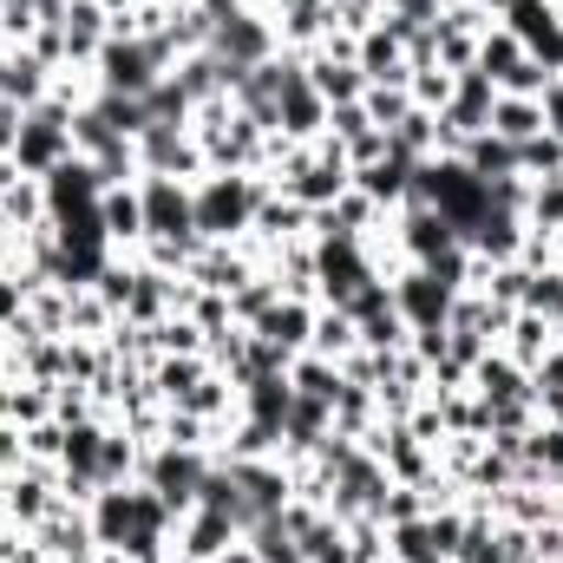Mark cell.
<instances>
[{
    "instance_id": "ee69618b",
    "label": "cell",
    "mask_w": 563,
    "mask_h": 563,
    "mask_svg": "<svg viewBox=\"0 0 563 563\" xmlns=\"http://www.w3.org/2000/svg\"><path fill=\"white\" fill-rule=\"evenodd\" d=\"M20 439H26V459H40V465H59V445H66V426H59V420H40V426H26Z\"/></svg>"
},
{
    "instance_id": "e0dca14e",
    "label": "cell",
    "mask_w": 563,
    "mask_h": 563,
    "mask_svg": "<svg viewBox=\"0 0 563 563\" xmlns=\"http://www.w3.org/2000/svg\"><path fill=\"white\" fill-rule=\"evenodd\" d=\"M308 59V86L328 99V106H354L361 92H367V73L354 66V59H334L328 46H314V53H301Z\"/></svg>"
},
{
    "instance_id": "277c9868",
    "label": "cell",
    "mask_w": 563,
    "mask_h": 563,
    "mask_svg": "<svg viewBox=\"0 0 563 563\" xmlns=\"http://www.w3.org/2000/svg\"><path fill=\"white\" fill-rule=\"evenodd\" d=\"M217 452H190V445H144V465H139V485H151L177 518L197 505L203 492V472H210Z\"/></svg>"
},
{
    "instance_id": "2e32d148",
    "label": "cell",
    "mask_w": 563,
    "mask_h": 563,
    "mask_svg": "<svg viewBox=\"0 0 563 563\" xmlns=\"http://www.w3.org/2000/svg\"><path fill=\"white\" fill-rule=\"evenodd\" d=\"M99 223H106V243H112L119 256H139V243H144V203H139V184H112V190L99 197Z\"/></svg>"
},
{
    "instance_id": "603a6c76",
    "label": "cell",
    "mask_w": 563,
    "mask_h": 563,
    "mask_svg": "<svg viewBox=\"0 0 563 563\" xmlns=\"http://www.w3.org/2000/svg\"><path fill=\"white\" fill-rule=\"evenodd\" d=\"M354 347H361L354 314H347V308H321V301H314V341H308V354H321V361H347Z\"/></svg>"
},
{
    "instance_id": "52a82bcc",
    "label": "cell",
    "mask_w": 563,
    "mask_h": 563,
    "mask_svg": "<svg viewBox=\"0 0 563 563\" xmlns=\"http://www.w3.org/2000/svg\"><path fill=\"white\" fill-rule=\"evenodd\" d=\"M139 170L144 177H184V184H197L210 164H203V144L190 139V125H144L139 139Z\"/></svg>"
},
{
    "instance_id": "7dc6e473",
    "label": "cell",
    "mask_w": 563,
    "mask_h": 563,
    "mask_svg": "<svg viewBox=\"0 0 563 563\" xmlns=\"http://www.w3.org/2000/svg\"><path fill=\"white\" fill-rule=\"evenodd\" d=\"M538 106H544V132L563 144V73L551 79V86H544V99H538Z\"/></svg>"
},
{
    "instance_id": "f6af8a7d",
    "label": "cell",
    "mask_w": 563,
    "mask_h": 563,
    "mask_svg": "<svg viewBox=\"0 0 563 563\" xmlns=\"http://www.w3.org/2000/svg\"><path fill=\"white\" fill-rule=\"evenodd\" d=\"M26 314V276H0V328H13Z\"/></svg>"
},
{
    "instance_id": "4fadbf2b",
    "label": "cell",
    "mask_w": 563,
    "mask_h": 563,
    "mask_svg": "<svg viewBox=\"0 0 563 563\" xmlns=\"http://www.w3.org/2000/svg\"><path fill=\"white\" fill-rule=\"evenodd\" d=\"M354 190H361V197H374V203H380V210L394 217L400 203H413V157L387 151V157L361 164V170H354Z\"/></svg>"
},
{
    "instance_id": "9c48e42d",
    "label": "cell",
    "mask_w": 563,
    "mask_h": 563,
    "mask_svg": "<svg viewBox=\"0 0 563 563\" xmlns=\"http://www.w3.org/2000/svg\"><path fill=\"white\" fill-rule=\"evenodd\" d=\"M387 282H394V308L407 314V328H445V321H452L459 288H445L432 269H420V263H400Z\"/></svg>"
},
{
    "instance_id": "7a4b0ae2",
    "label": "cell",
    "mask_w": 563,
    "mask_h": 563,
    "mask_svg": "<svg viewBox=\"0 0 563 563\" xmlns=\"http://www.w3.org/2000/svg\"><path fill=\"white\" fill-rule=\"evenodd\" d=\"M73 112L79 106H66V99H40V106L20 112V139H13L20 177H46L53 164L73 157Z\"/></svg>"
},
{
    "instance_id": "74e56055",
    "label": "cell",
    "mask_w": 563,
    "mask_h": 563,
    "mask_svg": "<svg viewBox=\"0 0 563 563\" xmlns=\"http://www.w3.org/2000/svg\"><path fill=\"white\" fill-rule=\"evenodd\" d=\"M525 308L544 314V321L563 334V269H531V282H525Z\"/></svg>"
},
{
    "instance_id": "f5cc1de1",
    "label": "cell",
    "mask_w": 563,
    "mask_h": 563,
    "mask_svg": "<svg viewBox=\"0 0 563 563\" xmlns=\"http://www.w3.org/2000/svg\"><path fill=\"white\" fill-rule=\"evenodd\" d=\"M380 563H394V558H380Z\"/></svg>"
},
{
    "instance_id": "d6986e66",
    "label": "cell",
    "mask_w": 563,
    "mask_h": 563,
    "mask_svg": "<svg viewBox=\"0 0 563 563\" xmlns=\"http://www.w3.org/2000/svg\"><path fill=\"white\" fill-rule=\"evenodd\" d=\"M256 334H263V341H276L288 361H295V354H308V341H314V301H295V295H282L276 308L256 321Z\"/></svg>"
},
{
    "instance_id": "ac0fdd59",
    "label": "cell",
    "mask_w": 563,
    "mask_h": 563,
    "mask_svg": "<svg viewBox=\"0 0 563 563\" xmlns=\"http://www.w3.org/2000/svg\"><path fill=\"white\" fill-rule=\"evenodd\" d=\"M525 217H511V210H485V223L465 236V250L478 256V263H518L525 256Z\"/></svg>"
},
{
    "instance_id": "6da1fadb",
    "label": "cell",
    "mask_w": 563,
    "mask_h": 563,
    "mask_svg": "<svg viewBox=\"0 0 563 563\" xmlns=\"http://www.w3.org/2000/svg\"><path fill=\"white\" fill-rule=\"evenodd\" d=\"M413 203H432L452 230H459V243L485 223V210H492V197H485V177H472L459 157H420L413 164Z\"/></svg>"
},
{
    "instance_id": "9a60e30c",
    "label": "cell",
    "mask_w": 563,
    "mask_h": 563,
    "mask_svg": "<svg viewBox=\"0 0 563 563\" xmlns=\"http://www.w3.org/2000/svg\"><path fill=\"white\" fill-rule=\"evenodd\" d=\"M53 79H59V73H53L33 46H13V53H7V66H0V99H13V106L26 112V106L53 99Z\"/></svg>"
},
{
    "instance_id": "7c38bea8",
    "label": "cell",
    "mask_w": 563,
    "mask_h": 563,
    "mask_svg": "<svg viewBox=\"0 0 563 563\" xmlns=\"http://www.w3.org/2000/svg\"><path fill=\"white\" fill-rule=\"evenodd\" d=\"M40 184H46V217H79V210H99V197H106V184H99V170L86 157L53 164Z\"/></svg>"
},
{
    "instance_id": "4dcf8cb0",
    "label": "cell",
    "mask_w": 563,
    "mask_h": 563,
    "mask_svg": "<svg viewBox=\"0 0 563 563\" xmlns=\"http://www.w3.org/2000/svg\"><path fill=\"white\" fill-rule=\"evenodd\" d=\"M276 301H282V282L269 276V269H256V276L230 295V314H236V328H256V321H263Z\"/></svg>"
},
{
    "instance_id": "bcb514c9",
    "label": "cell",
    "mask_w": 563,
    "mask_h": 563,
    "mask_svg": "<svg viewBox=\"0 0 563 563\" xmlns=\"http://www.w3.org/2000/svg\"><path fill=\"white\" fill-rule=\"evenodd\" d=\"M20 465H26V439H20V426L0 420V478H7V472H20Z\"/></svg>"
},
{
    "instance_id": "8d00e7d4",
    "label": "cell",
    "mask_w": 563,
    "mask_h": 563,
    "mask_svg": "<svg viewBox=\"0 0 563 563\" xmlns=\"http://www.w3.org/2000/svg\"><path fill=\"white\" fill-rule=\"evenodd\" d=\"M112 144H125V139H119V132H112L92 106H79V112H73V157H92V164H99Z\"/></svg>"
},
{
    "instance_id": "f546056e",
    "label": "cell",
    "mask_w": 563,
    "mask_h": 563,
    "mask_svg": "<svg viewBox=\"0 0 563 563\" xmlns=\"http://www.w3.org/2000/svg\"><path fill=\"white\" fill-rule=\"evenodd\" d=\"M374 426H380V394H374V387H341V400H334V432L367 439Z\"/></svg>"
},
{
    "instance_id": "30bf717a",
    "label": "cell",
    "mask_w": 563,
    "mask_h": 563,
    "mask_svg": "<svg viewBox=\"0 0 563 563\" xmlns=\"http://www.w3.org/2000/svg\"><path fill=\"white\" fill-rule=\"evenodd\" d=\"M243 538V525L230 518V511H210V505H190L184 518H177V538H170V551L184 563H217L230 544Z\"/></svg>"
},
{
    "instance_id": "e575fe53",
    "label": "cell",
    "mask_w": 563,
    "mask_h": 563,
    "mask_svg": "<svg viewBox=\"0 0 563 563\" xmlns=\"http://www.w3.org/2000/svg\"><path fill=\"white\" fill-rule=\"evenodd\" d=\"M354 328H361V347H367V354H400V347L413 341V328H407V314H400V308L367 314V321H354Z\"/></svg>"
},
{
    "instance_id": "816d5d0a",
    "label": "cell",
    "mask_w": 563,
    "mask_h": 563,
    "mask_svg": "<svg viewBox=\"0 0 563 563\" xmlns=\"http://www.w3.org/2000/svg\"><path fill=\"white\" fill-rule=\"evenodd\" d=\"M99 7H106V13H112V20H119V13H132V7H139V0H99Z\"/></svg>"
},
{
    "instance_id": "1f68e13d",
    "label": "cell",
    "mask_w": 563,
    "mask_h": 563,
    "mask_svg": "<svg viewBox=\"0 0 563 563\" xmlns=\"http://www.w3.org/2000/svg\"><path fill=\"white\" fill-rule=\"evenodd\" d=\"M243 538H250V551H256L263 563H301V544H295V531H288V518H282V511H276V518H256Z\"/></svg>"
},
{
    "instance_id": "8992f818",
    "label": "cell",
    "mask_w": 563,
    "mask_h": 563,
    "mask_svg": "<svg viewBox=\"0 0 563 563\" xmlns=\"http://www.w3.org/2000/svg\"><path fill=\"white\" fill-rule=\"evenodd\" d=\"M139 203H144V243L151 236L157 243H203L184 177H139Z\"/></svg>"
},
{
    "instance_id": "83f0119b",
    "label": "cell",
    "mask_w": 563,
    "mask_h": 563,
    "mask_svg": "<svg viewBox=\"0 0 563 563\" xmlns=\"http://www.w3.org/2000/svg\"><path fill=\"white\" fill-rule=\"evenodd\" d=\"M288 380H295V394H308V400H341V361H321V354H295V367H288Z\"/></svg>"
},
{
    "instance_id": "d4e9b609",
    "label": "cell",
    "mask_w": 563,
    "mask_h": 563,
    "mask_svg": "<svg viewBox=\"0 0 563 563\" xmlns=\"http://www.w3.org/2000/svg\"><path fill=\"white\" fill-rule=\"evenodd\" d=\"M459 164L492 184V177H511V170H518V144H505L498 132H478V139L459 144Z\"/></svg>"
},
{
    "instance_id": "7402d4cb",
    "label": "cell",
    "mask_w": 563,
    "mask_h": 563,
    "mask_svg": "<svg viewBox=\"0 0 563 563\" xmlns=\"http://www.w3.org/2000/svg\"><path fill=\"white\" fill-rule=\"evenodd\" d=\"M170 86L190 99V112L210 106V99H230V79H223V59H217V53H190V59H177V66H170Z\"/></svg>"
},
{
    "instance_id": "60d3db41",
    "label": "cell",
    "mask_w": 563,
    "mask_h": 563,
    "mask_svg": "<svg viewBox=\"0 0 563 563\" xmlns=\"http://www.w3.org/2000/svg\"><path fill=\"white\" fill-rule=\"evenodd\" d=\"M518 177H563V144L551 132L518 144Z\"/></svg>"
},
{
    "instance_id": "f907efd6",
    "label": "cell",
    "mask_w": 563,
    "mask_h": 563,
    "mask_svg": "<svg viewBox=\"0 0 563 563\" xmlns=\"http://www.w3.org/2000/svg\"><path fill=\"white\" fill-rule=\"evenodd\" d=\"M217 563H263V558L250 551V538H236V544H230V551H223V558H217Z\"/></svg>"
},
{
    "instance_id": "ab89813d",
    "label": "cell",
    "mask_w": 563,
    "mask_h": 563,
    "mask_svg": "<svg viewBox=\"0 0 563 563\" xmlns=\"http://www.w3.org/2000/svg\"><path fill=\"white\" fill-rule=\"evenodd\" d=\"M407 92H413V106H420V112H432V119H439V112H445V99H452V73H445L439 59H432V66H413Z\"/></svg>"
},
{
    "instance_id": "f35d334b",
    "label": "cell",
    "mask_w": 563,
    "mask_h": 563,
    "mask_svg": "<svg viewBox=\"0 0 563 563\" xmlns=\"http://www.w3.org/2000/svg\"><path fill=\"white\" fill-rule=\"evenodd\" d=\"M361 106H367V119H374L380 132H394V125L413 112V92H407V86H367V92H361Z\"/></svg>"
},
{
    "instance_id": "44dd1931",
    "label": "cell",
    "mask_w": 563,
    "mask_h": 563,
    "mask_svg": "<svg viewBox=\"0 0 563 563\" xmlns=\"http://www.w3.org/2000/svg\"><path fill=\"white\" fill-rule=\"evenodd\" d=\"M558 341H563V334L551 328V321H544V314H531V308H518V314H511V328L498 334V347H505V354H511L525 374H531V367H538V361H544Z\"/></svg>"
},
{
    "instance_id": "ba28073f",
    "label": "cell",
    "mask_w": 563,
    "mask_h": 563,
    "mask_svg": "<svg viewBox=\"0 0 563 563\" xmlns=\"http://www.w3.org/2000/svg\"><path fill=\"white\" fill-rule=\"evenodd\" d=\"M387 236H394V250H400V263H439L452 243H459V230L432 210V203H400L394 217H387Z\"/></svg>"
},
{
    "instance_id": "5bb4252c",
    "label": "cell",
    "mask_w": 563,
    "mask_h": 563,
    "mask_svg": "<svg viewBox=\"0 0 563 563\" xmlns=\"http://www.w3.org/2000/svg\"><path fill=\"white\" fill-rule=\"evenodd\" d=\"M465 394H478L485 407H505V400H531V374L505 354V347H492L485 361H472V380H465Z\"/></svg>"
},
{
    "instance_id": "836d02e7",
    "label": "cell",
    "mask_w": 563,
    "mask_h": 563,
    "mask_svg": "<svg viewBox=\"0 0 563 563\" xmlns=\"http://www.w3.org/2000/svg\"><path fill=\"white\" fill-rule=\"evenodd\" d=\"M86 106H92V112H99V119H106V125H112L119 139H139L144 125H151V112H144V99H125V92H92Z\"/></svg>"
},
{
    "instance_id": "484cf974",
    "label": "cell",
    "mask_w": 563,
    "mask_h": 563,
    "mask_svg": "<svg viewBox=\"0 0 563 563\" xmlns=\"http://www.w3.org/2000/svg\"><path fill=\"white\" fill-rule=\"evenodd\" d=\"M485 132H498L505 144H525L544 132V106L538 99H511V92H498V106H492V125Z\"/></svg>"
},
{
    "instance_id": "4316f807",
    "label": "cell",
    "mask_w": 563,
    "mask_h": 563,
    "mask_svg": "<svg viewBox=\"0 0 563 563\" xmlns=\"http://www.w3.org/2000/svg\"><path fill=\"white\" fill-rule=\"evenodd\" d=\"M525 53H531V46H525L511 26H492V33L478 40V73H485L492 86H505V79L518 73V59H525Z\"/></svg>"
},
{
    "instance_id": "7bdbcfd3",
    "label": "cell",
    "mask_w": 563,
    "mask_h": 563,
    "mask_svg": "<svg viewBox=\"0 0 563 563\" xmlns=\"http://www.w3.org/2000/svg\"><path fill=\"white\" fill-rule=\"evenodd\" d=\"M387 308H394V282H387V276L361 282V288L347 295V314H354V321H367V314H387Z\"/></svg>"
},
{
    "instance_id": "681fc988",
    "label": "cell",
    "mask_w": 563,
    "mask_h": 563,
    "mask_svg": "<svg viewBox=\"0 0 563 563\" xmlns=\"http://www.w3.org/2000/svg\"><path fill=\"white\" fill-rule=\"evenodd\" d=\"M190 7H197V13H210V20H230L243 0H190Z\"/></svg>"
},
{
    "instance_id": "f1b7e54d",
    "label": "cell",
    "mask_w": 563,
    "mask_h": 563,
    "mask_svg": "<svg viewBox=\"0 0 563 563\" xmlns=\"http://www.w3.org/2000/svg\"><path fill=\"white\" fill-rule=\"evenodd\" d=\"M525 230H531V236H558V230H563V177H531Z\"/></svg>"
},
{
    "instance_id": "5b68a950",
    "label": "cell",
    "mask_w": 563,
    "mask_h": 563,
    "mask_svg": "<svg viewBox=\"0 0 563 563\" xmlns=\"http://www.w3.org/2000/svg\"><path fill=\"white\" fill-rule=\"evenodd\" d=\"M164 73H170V66L151 53V40H139V33H112V40L99 46V59H92V86H99V92H125V99H144Z\"/></svg>"
},
{
    "instance_id": "d6a6232c",
    "label": "cell",
    "mask_w": 563,
    "mask_h": 563,
    "mask_svg": "<svg viewBox=\"0 0 563 563\" xmlns=\"http://www.w3.org/2000/svg\"><path fill=\"white\" fill-rule=\"evenodd\" d=\"M387 151H400V157H413V164H420V157H432V151H439V119L413 106V112L387 132Z\"/></svg>"
},
{
    "instance_id": "d590c367",
    "label": "cell",
    "mask_w": 563,
    "mask_h": 563,
    "mask_svg": "<svg viewBox=\"0 0 563 563\" xmlns=\"http://www.w3.org/2000/svg\"><path fill=\"white\" fill-rule=\"evenodd\" d=\"M53 420V387H40V380H13V394H7V426H40Z\"/></svg>"
},
{
    "instance_id": "c3c4849f",
    "label": "cell",
    "mask_w": 563,
    "mask_h": 563,
    "mask_svg": "<svg viewBox=\"0 0 563 563\" xmlns=\"http://www.w3.org/2000/svg\"><path fill=\"white\" fill-rule=\"evenodd\" d=\"M13 139H20V106L0 99V157H13Z\"/></svg>"
},
{
    "instance_id": "db71d44e",
    "label": "cell",
    "mask_w": 563,
    "mask_h": 563,
    "mask_svg": "<svg viewBox=\"0 0 563 563\" xmlns=\"http://www.w3.org/2000/svg\"><path fill=\"white\" fill-rule=\"evenodd\" d=\"M558 426H563V420H558Z\"/></svg>"
},
{
    "instance_id": "ffe728a7",
    "label": "cell",
    "mask_w": 563,
    "mask_h": 563,
    "mask_svg": "<svg viewBox=\"0 0 563 563\" xmlns=\"http://www.w3.org/2000/svg\"><path fill=\"white\" fill-rule=\"evenodd\" d=\"M276 40H282V53H314L328 40V0H288V7H276Z\"/></svg>"
},
{
    "instance_id": "8fae6325",
    "label": "cell",
    "mask_w": 563,
    "mask_h": 563,
    "mask_svg": "<svg viewBox=\"0 0 563 563\" xmlns=\"http://www.w3.org/2000/svg\"><path fill=\"white\" fill-rule=\"evenodd\" d=\"M33 538V551L46 563H92L99 558V538H92V525H86V505H59L46 525H33L26 531Z\"/></svg>"
},
{
    "instance_id": "3957f363",
    "label": "cell",
    "mask_w": 563,
    "mask_h": 563,
    "mask_svg": "<svg viewBox=\"0 0 563 563\" xmlns=\"http://www.w3.org/2000/svg\"><path fill=\"white\" fill-rule=\"evenodd\" d=\"M210 53H217L223 66H236V73H256V66H269V59L282 53L276 13H269V7H256V0H243L230 20H217V40H210Z\"/></svg>"
},
{
    "instance_id": "cb8c5ba5",
    "label": "cell",
    "mask_w": 563,
    "mask_h": 563,
    "mask_svg": "<svg viewBox=\"0 0 563 563\" xmlns=\"http://www.w3.org/2000/svg\"><path fill=\"white\" fill-rule=\"evenodd\" d=\"M119 328V314L106 308L99 288H73V308H66V341H106Z\"/></svg>"
},
{
    "instance_id": "b9f144b4",
    "label": "cell",
    "mask_w": 563,
    "mask_h": 563,
    "mask_svg": "<svg viewBox=\"0 0 563 563\" xmlns=\"http://www.w3.org/2000/svg\"><path fill=\"white\" fill-rule=\"evenodd\" d=\"M426 518V492L420 485H387V498H380V525H413Z\"/></svg>"
}]
</instances>
